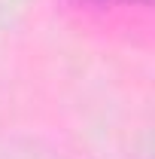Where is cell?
Listing matches in <instances>:
<instances>
[{"label":"cell","instance_id":"1","mask_svg":"<svg viewBox=\"0 0 155 159\" xmlns=\"http://www.w3.org/2000/svg\"><path fill=\"white\" fill-rule=\"evenodd\" d=\"M88 3H125V0H88ZM140 3H149V0H140Z\"/></svg>","mask_w":155,"mask_h":159}]
</instances>
